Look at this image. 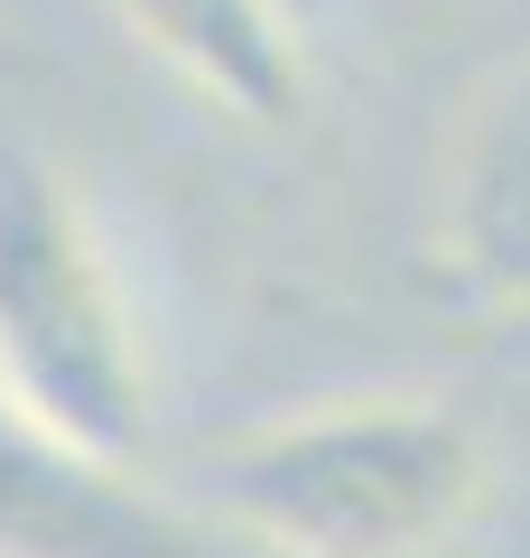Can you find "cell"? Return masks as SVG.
<instances>
[{
  "instance_id": "cell-1",
  "label": "cell",
  "mask_w": 530,
  "mask_h": 558,
  "mask_svg": "<svg viewBox=\"0 0 530 558\" xmlns=\"http://www.w3.org/2000/svg\"><path fill=\"white\" fill-rule=\"evenodd\" d=\"M484 502V438L456 400L353 391L252 418L205 457V512L270 558H429Z\"/></svg>"
},
{
  "instance_id": "cell-2",
  "label": "cell",
  "mask_w": 530,
  "mask_h": 558,
  "mask_svg": "<svg viewBox=\"0 0 530 558\" xmlns=\"http://www.w3.org/2000/svg\"><path fill=\"white\" fill-rule=\"evenodd\" d=\"M0 400L121 475L149 447L140 307L75 178L20 131H0Z\"/></svg>"
},
{
  "instance_id": "cell-3",
  "label": "cell",
  "mask_w": 530,
  "mask_h": 558,
  "mask_svg": "<svg viewBox=\"0 0 530 558\" xmlns=\"http://www.w3.org/2000/svg\"><path fill=\"white\" fill-rule=\"evenodd\" d=\"M0 558H224L186 502L57 447L0 400Z\"/></svg>"
},
{
  "instance_id": "cell-5",
  "label": "cell",
  "mask_w": 530,
  "mask_h": 558,
  "mask_svg": "<svg viewBox=\"0 0 530 558\" xmlns=\"http://www.w3.org/2000/svg\"><path fill=\"white\" fill-rule=\"evenodd\" d=\"M112 10L215 112L252 121V131H289L308 112V47L279 0H112Z\"/></svg>"
},
{
  "instance_id": "cell-4",
  "label": "cell",
  "mask_w": 530,
  "mask_h": 558,
  "mask_svg": "<svg viewBox=\"0 0 530 558\" xmlns=\"http://www.w3.org/2000/svg\"><path fill=\"white\" fill-rule=\"evenodd\" d=\"M437 270L493 317H530V57L456 112L437 159Z\"/></svg>"
}]
</instances>
